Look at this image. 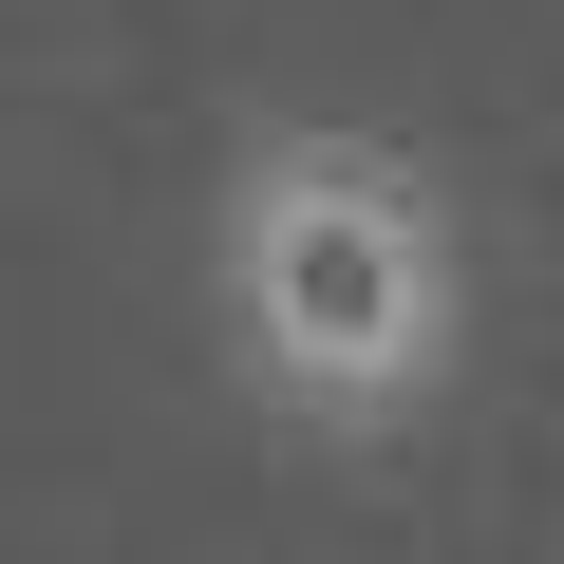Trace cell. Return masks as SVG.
<instances>
[{
	"instance_id": "6da1fadb",
	"label": "cell",
	"mask_w": 564,
	"mask_h": 564,
	"mask_svg": "<svg viewBox=\"0 0 564 564\" xmlns=\"http://www.w3.org/2000/svg\"><path fill=\"white\" fill-rule=\"evenodd\" d=\"M207 321L263 414L302 433H414L470 377V226L395 132L282 113L207 188Z\"/></svg>"
}]
</instances>
